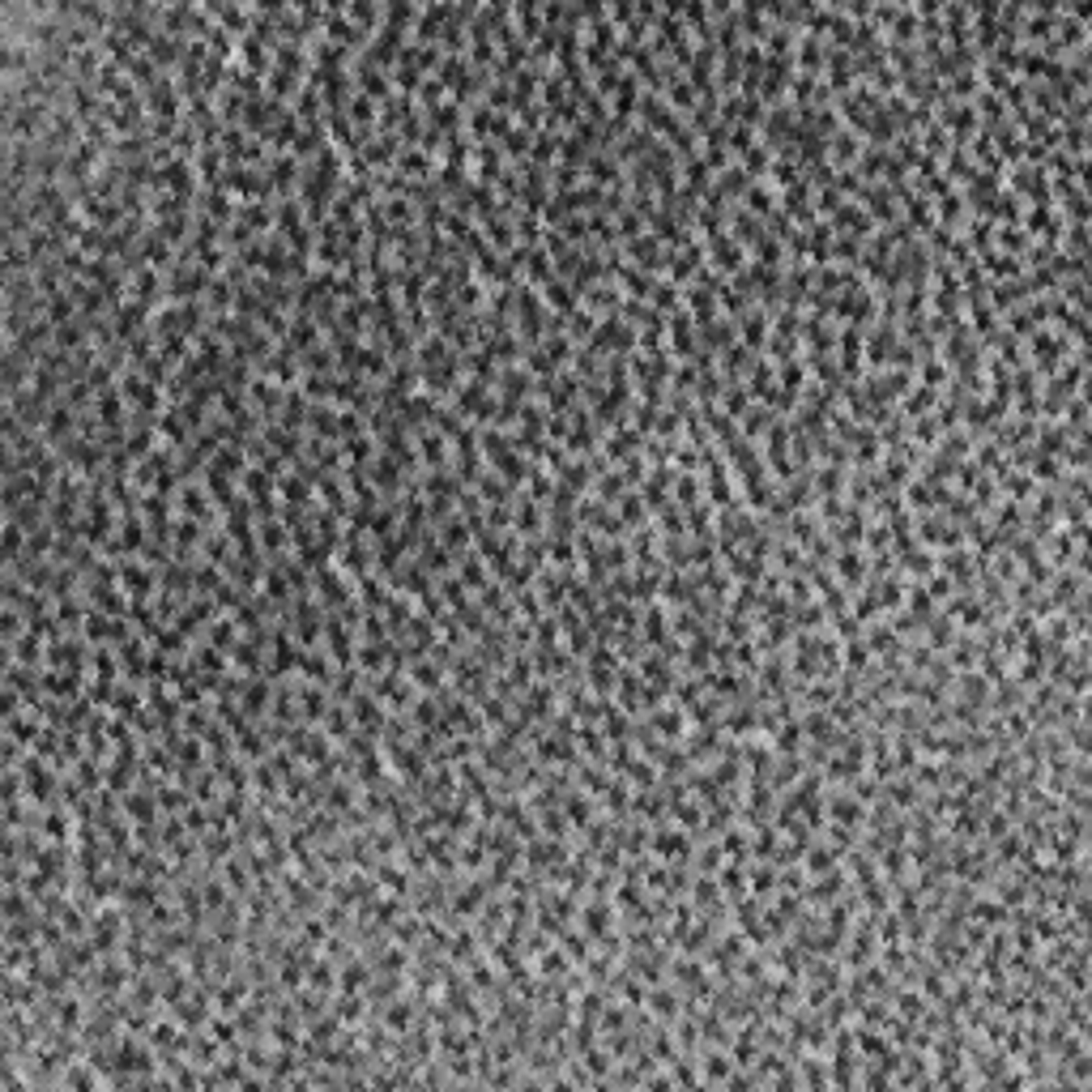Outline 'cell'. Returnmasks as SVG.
<instances>
[{"label": "cell", "mask_w": 1092, "mask_h": 1092, "mask_svg": "<svg viewBox=\"0 0 1092 1092\" xmlns=\"http://www.w3.org/2000/svg\"><path fill=\"white\" fill-rule=\"evenodd\" d=\"M512 529L521 534V538H542L546 534V517H542V504L538 500H529V495H517V512H512Z\"/></svg>", "instance_id": "5b68a950"}, {"label": "cell", "mask_w": 1092, "mask_h": 1092, "mask_svg": "<svg viewBox=\"0 0 1092 1092\" xmlns=\"http://www.w3.org/2000/svg\"><path fill=\"white\" fill-rule=\"evenodd\" d=\"M124 816L132 819V824H158L163 819V807H158V799L149 794V790H141L137 785V794H124Z\"/></svg>", "instance_id": "ba28073f"}, {"label": "cell", "mask_w": 1092, "mask_h": 1092, "mask_svg": "<svg viewBox=\"0 0 1092 1092\" xmlns=\"http://www.w3.org/2000/svg\"><path fill=\"white\" fill-rule=\"evenodd\" d=\"M747 888H751V892H755L760 900H768L772 892H777V866H772V862L747 866Z\"/></svg>", "instance_id": "ffe728a7"}, {"label": "cell", "mask_w": 1092, "mask_h": 1092, "mask_svg": "<svg viewBox=\"0 0 1092 1092\" xmlns=\"http://www.w3.org/2000/svg\"><path fill=\"white\" fill-rule=\"evenodd\" d=\"M555 277H559V274H555V261H551V257H546L542 248H529V261H525V282H529L534 291H546Z\"/></svg>", "instance_id": "5bb4252c"}, {"label": "cell", "mask_w": 1092, "mask_h": 1092, "mask_svg": "<svg viewBox=\"0 0 1092 1092\" xmlns=\"http://www.w3.org/2000/svg\"><path fill=\"white\" fill-rule=\"evenodd\" d=\"M645 512H649V504H645L640 495H623L619 500V521L627 525V529H645V521H649Z\"/></svg>", "instance_id": "7402d4cb"}, {"label": "cell", "mask_w": 1092, "mask_h": 1092, "mask_svg": "<svg viewBox=\"0 0 1092 1092\" xmlns=\"http://www.w3.org/2000/svg\"><path fill=\"white\" fill-rule=\"evenodd\" d=\"M564 816H568L572 828L585 832L593 819H598V799H589V794H576V790H568L564 794Z\"/></svg>", "instance_id": "30bf717a"}, {"label": "cell", "mask_w": 1092, "mask_h": 1092, "mask_svg": "<svg viewBox=\"0 0 1092 1092\" xmlns=\"http://www.w3.org/2000/svg\"><path fill=\"white\" fill-rule=\"evenodd\" d=\"M308 986L311 990H320V995H333V990H338V964L329 961V956H316V961L308 964Z\"/></svg>", "instance_id": "d6986e66"}, {"label": "cell", "mask_w": 1092, "mask_h": 1092, "mask_svg": "<svg viewBox=\"0 0 1092 1092\" xmlns=\"http://www.w3.org/2000/svg\"><path fill=\"white\" fill-rule=\"evenodd\" d=\"M824 811H828L832 824H841V828H849V832H862L866 828V802H858L849 790L824 794Z\"/></svg>", "instance_id": "3957f363"}, {"label": "cell", "mask_w": 1092, "mask_h": 1092, "mask_svg": "<svg viewBox=\"0 0 1092 1092\" xmlns=\"http://www.w3.org/2000/svg\"><path fill=\"white\" fill-rule=\"evenodd\" d=\"M934 406H939V393L926 389V384H913L905 397H900V419H926V414H934Z\"/></svg>", "instance_id": "9c48e42d"}, {"label": "cell", "mask_w": 1092, "mask_h": 1092, "mask_svg": "<svg viewBox=\"0 0 1092 1092\" xmlns=\"http://www.w3.org/2000/svg\"><path fill=\"white\" fill-rule=\"evenodd\" d=\"M799 1079H802V1088H832L828 1062L816 1059L811 1050H802V1059H799Z\"/></svg>", "instance_id": "2e32d148"}, {"label": "cell", "mask_w": 1092, "mask_h": 1092, "mask_svg": "<svg viewBox=\"0 0 1092 1092\" xmlns=\"http://www.w3.org/2000/svg\"><path fill=\"white\" fill-rule=\"evenodd\" d=\"M939 436H943V427L934 423V414H926V419H917V423H913V440L926 444V448H930V440H939Z\"/></svg>", "instance_id": "603a6c76"}, {"label": "cell", "mask_w": 1092, "mask_h": 1092, "mask_svg": "<svg viewBox=\"0 0 1092 1092\" xmlns=\"http://www.w3.org/2000/svg\"><path fill=\"white\" fill-rule=\"evenodd\" d=\"M329 1011H333L342 1024H363L367 1011H372V1003H367V995H338L333 1003H329Z\"/></svg>", "instance_id": "e0dca14e"}, {"label": "cell", "mask_w": 1092, "mask_h": 1092, "mask_svg": "<svg viewBox=\"0 0 1092 1092\" xmlns=\"http://www.w3.org/2000/svg\"><path fill=\"white\" fill-rule=\"evenodd\" d=\"M120 589L129 593L132 602H154L158 598V572L141 564V559H124L120 564Z\"/></svg>", "instance_id": "7a4b0ae2"}, {"label": "cell", "mask_w": 1092, "mask_h": 1092, "mask_svg": "<svg viewBox=\"0 0 1092 1092\" xmlns=\"http://www.w3.org/2000/svg\"><path fill=\"white\" fill-rule=\"evenodd\" d=\"M649 730L657 734V738H666V743H683V734L691 730V721H687V708H679V704H657L649 713Z\"/></svg>", "instance_id": "277c9868"}, {"label": "cell", "mask_w": 1092, "mask_h": 1092, "mask_svg": "<svg viewBox=\"0 0 1092 1092\" xmlns=\"http://www.w3.org/2000/svg\"><path fill=\"white\" fill-rule=\"evenodd\" d=\"M320 730L333 738V743H346L350 734H355V717H350V704H329V713H325V721H320Z\"/></svg>", "instance_id": "9a60e30c"}, {"label": "cell", "mask_w": 1092, "mask_h": 1092, "mask_svg": "<svg viewBox=\"0 0 1092 1092\" xmlns=\"http://www.w3.org/2000/svg\"><path fill=\"white\" fill-rule=\"evenodd\" d=\"M832 572H836V581H841L845 593H858L866 585V576H871V555L862 546H841V551L832 555Z\"/></svg>", "instance_id": "6da1fadb"}, {"label": "cell", "mask_w": 1092, "mask_h": 1092, "mask_svg": "<svg viewBox=\"0 0 1092 1092\" xmlns=\"http://www.w3.org/2000/svg\"><path fill=\"white\" fill-rule=\"evenodd\" d=\"M474 491L483 495V504H512V487H508L504 478L500 474L491 470V474H478V483H474Z\"/></svg>", "instance_id": "ac0fdd59"}, {"label": "cell", "mask_w": 1092, "mask_h": 1092, "mask_svg": "<svg viewBox=\"0 0 1092 1092\" xmlns=\"http://www.w3.org/2000/svg\"><path fill=\"white\" fill-rule=\"evenodd\" d=\"M542 303H546V308H555V316H576V311H581V294L572 291L564 277H555L551 286L542 291Z\"/></svg>", "instance_id": "8fae6325"}, {"label": "cell", "mask_w": 1092, "mask_h": 1092, "mask_svg": "<svg viewBox=\"0 0 1092 1092\" xmlns=\"http://www.w3.org/2000/svg\"><path fill=\"white\" fill-rule=\"evenodd\" d=\"M952 589H956V585L947 581L943 572H930V576H926V593L934 598V602H947V598H952Z\"/></svg>", "instance_id": "cb8c5ba5"}, {"label": "cell", "mask_w": 1092, "mask_h": 1092, "mask_svg": "<svg viewBox=\"0 0 1092 1092\" xmlns=\"http://www.w3.org/2000/svg\"><path fill=\"white\" fill-rule=\"evenodd\" d=\"M342 1028H346L342 1020H338L333 1011H325L320 1020H311V1024H308V1042H316L320 1050H325V1045H333L338 1037H342Z\"/></svg>", "instance_id": "44dd1931"}, {"label": "cell", "mask_w": 1092, "mask_h": 1092, "mask_svg": "<svg viewBox=\"0 0 1092 1092\" xmlns=\"http://www.w3.org/2000/svg\"><path fill=\"white\" fill-rule=\"evenodd\" d=\"M841 862V853L828 845V841H811V845L802 849V871L816 880V875H824V871H832V866Z\"/></svg>", "instance_id": "7c38bea8"}, {"label": "cell", "mask_w": 1092, "mask_h": 1092, "mask_svg": "<svg viewBox=\"0 0 1092 1092\" xmlns=\"http://www.w3.org/2000/svg\"><path fill=\"white\" fill-rule=\"evenodd\" d=\"M645 1007H649L662 1024H674V1020L683 1015V995H679L674 986H662V981H657V986L649 990V1003H645Z\"/></svg>", "instance_id": "52a82bcc"}, {"label": "cell", "mask_w": 1092, "mask_h": 1092, "mask_svg": "<svg viewBox=\"0 0 1092 1092\" xmlns=\"http://www.w3.org/2000/svg\"><path fill=\"white\" fill-rule=\"evenodd\" d=\"M862 210L871 213V222H897L900 210H897V196H892V188L888 184H875V188H862Z\"/></svg>", "instance_id": "8992f818"}, {"label": "cell", "mask_w": 1092, "mask_h": 1092, "mask_svg": "<svg viewBox=\"0 0 1092 1092\" xmlns=\"http://www.w3.org/2000/svg\"><path fill=\"white\" fill-rule=\"evenodd\" d=\"M956 691H961L964 704H973V708H986V700H990V679L986 674H978V670H961V679H956Z\"/></svg>", "instance_id": "4fadbf2b"}]
</instances>
